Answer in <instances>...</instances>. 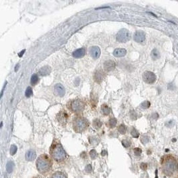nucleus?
<instances>
[{
  "instance_id": "obj_1",
  "label": "nucleus",
  "mask_w": 178,
  "mask_h": 178,
  "mask_svg": "<svg viewBox=\"0 0 178 178\" xmlns=\"http://www.w3.org/2000/svg\"><path fill=\"white\" fill-rule=\"evenodd\" d=\"M161 170L164 175L173 178L178 174V158L172 154H167L160 159Z\"/></svg>"
},
{
  "instance_id": "obj_2",
  "label": "nucleus",
  "mask_w": 178,
  "mask_h": 178,
  "mask_svg": "<svg viewBox=\"0 0 178 178\" xmlns=\"http://www.w3.org/2000/svg\"><path fill=\"white\" fill-rule=\"evenodd\" d=\"M50 155L51 159L57 163H64L68 159L66 151L57 140H54L50 148Z\"/></svg>"
},
{
  "instance_id": "obj_3",
  "label": "nucleus",
  "mask_w": 178,
  "mask_h": 178,
  "mask_svg": "<svg viewBox=\"0 0 178 178\" xmlns=\"http://www.w3.org/2000/svg\"><path fill=\"white\" fill-rule=\"evenodd\" d=\"M53 160L47 154H41L38 157L36 161V168L39 174L47 176L50 174L53 168Z\"/></svg>"
},
{
  "instance_id": "obj_4",
  "label": "nucleus",
  "mask_w": 178,
  "mask_h": 178,
  "mask_svg": "<svg viewBox=\"0 0 178 178\" xmlns=\"http://www.w3.org/2000/svg\"><path fill=\"white\" fill-rule=\"evenodd\" d=\"M88 121L83 117H76L73 120V128L77 133H82L88 128Z\"/></svg>"
},
{
  "instance_id": "obj_5",
  "label": "nucleus",
  "mask_w": 178,
  "mask_h": 178,
  "mask_svg": "<svg viewBox=\"0 0 178 178\" xmlns=\"http://www.w3.org/2000/svg\"><path fill=\"white\" fill-rule=\"evenodd\" d=\"M85 103L80 100H74L69 103V108L72 112L79 113L83 111L85 108Z\"/></svg>"
},
{
  "instance_id": "obj_6",
  "label": "nucleus",
  "mask_w": 178,
  "mask_h": 178,
  "mask_svg": "<svg viewBox=\"0 0 178 178\" xmlns=\"http://www.w3.org/2000/svg\"><path fill=\"white\" fill-rule=\"evenodd\" d=\"M130 38V33L126 29H122L116 35V39L119 43H126L129 41Z\"/></svg>"
},
{
  "instance_id": "obj_7",
  "label": "nucleus",
  "mask_w": 178,
  "mask_h": 178,
  "mask_svg": "<svg viewBox=\"0 0 178 178\" xmlns=\"http://www.w3.org/2000/svg\"><path fill=\"white\" fill-rule=\"evenodd\" d=\"M143 79L145 83H147L148 84H152L156 82L157 78L156 75H155L154 73L149 72V71H146V72H144V74H143Z\"/></svg>"
},
{
  "instance_id": "obj_8",
  "label": "nucleus",
  "mask_w": 178,
  "mask_h": 178,
  "mask_svg": "<svg viewBox=\"0 0 178 178\" xmlns=\"http://www.w3.org/2000/svg\"><path fill=\"white\" fill-rule=\"evenodd\" d=\"M134 39L138 43H143L145 40V34L143 31H137L134 33Z\"/></svg>"
},
{
  "instance_id": "obj_9",
  "label": "nucleus",
  "mask_w": 178,
  "mask_h": 178,
  "mask_svg": "<svg viewBox=\"0 0 178 178\" xmlns=\"http://www.w3.org/2000/svg\"><path fill=\"white\" fill-rule=\"evenodd\" d=\"M104 78H105V73L101 70H97L94 73V81H95L96 83H101V81H103Z\"/></svg>"
},
{
  "instance_id": "obj_10",
  "label": "nucleus",
  "mask_w": 178,
  "mask_h": 178,
  "mask_svg": "<svg viewBox=\"0 0 178 178\" xmlns=\"http://www.w3.org/2000/svg\"><path fill=\"white\" fill-rule=\"evenodd\" d=\"M89 53H90L91 56L94 59H97L99 58L100 56V53H101V51H100V47L97 46H93L90 48L89 50Z\"/></svg>"
},
{
  "instance_id": "obj_11",
  "label": "nucleus",
  "mask_w": 178,
  "mask_h": 178,
  "mask_svg": "<svg viewBox=\"0 0 178 178\" xmlns=\"http://www.w3.org/2000/svg\"><path fill=\"white\" fill-rule=\"evenodd\" d=\"M104 69L107 72H111L116 67V63L114 62L112 60H107L104 63Z\"/></svg>"
},
{
  "instance_id": "obj_12",
  "label": "nucleus",
  "mask_w": 178,
  "mask_h": 178,
  "mask_svg": "<svg viewBox=\"0 0 178 178\" xmlns=\"http://www.w3.org/2000/svg\"><path fill=\"white\" fill-rule=\"evenodd\" d=\"M68 116L67 114L66 111H61L58 113L57 115V121L61 123V124H66Z\"/></svg>"
},
{
  "instance_id": "obj_13",
  "label": "nucleus",
  "mask_w": 178,
  "mask_h": 178,
  "mask_svg": "<svg viewBox=\"0 0 178 178\" xmlns=\"http://www.w3.org/2000/svg\"><path fill=\"white\" fill-rule=\"evenodd\" d=\"M54 90L60 97H63L65 95V88L61 83H57L54 87Z\"/></svg>"
},
{
  "instance_id": "obj_14",
  "label": "nucleus",
  "mask_w": 178,
  "mask_h": 178,
  "mask_svg": "<svg viewBox=\"0 0 178 178\" xmlns=\"http://www.w3.org/2000/svg\"><path fill=\"white\" fill-rule=\"evenodd\" d=\"M35 157H36V153L34 150H29L25 153V159L28 161H33L35 159Z\"/></svg>"
},
{
  "instance_id": "obj_15",
  "label": "nucleus",
  "mask_w": 178,
  "mask_h": 178,
  "mask_svg": "<svg viewBox=\"0 0 178 178\" xmlns=\"http://www.w3.org/2000/svg\"><path fill=\"white\" fill-rule=\"evenodd\" d=\"M85 53H86L85 49L83 48V47H82V48L75 50V51L73 52L72 55H73V57H75V58H80V57L84 56L85 55Z\"/></svg>"
},
{
  "instance_id": "obj_16",
  "label": "nucleus",
  "mask_w": 178,
  "mask_h": 178,
  "mask_svg": "<svg viewBox=\"0 0 178 178\" xmlns=\"http://www.w3.org/2000/svg\"><path fill=\"white\" fill-rule=\"evenodd\" d=\"M127 53V51L125 49L123 48H118V49H116L113 51V56L116 57H122L125 56Z\"/></svg>"
},
{
  "instance_id": "obj_17",
  "label": "nucleus",
  "mask_w": 178,
  "mask_h": 178,
  "mask_svg": "<svg viewBox=\"0 0 178 178\" xmlns=\"http://www.w3.org/2000/svg\"><path fill=\"white\" fill-rule=\"evenodd\" d=\"M50 178H67V175L64 172L56 171L51 174Z\"/></svg>"
},
{
  "instance_id": "obj_18",
  "label": "nucleus",
  "mask_w": 178,
  "mask_h": 178,
  "mask_svg": "<svg viewBox=\"0 0 178 178\" xmlns=\"http://www.w3.org/2000/svg\"><path fill=\"white\" fill-rule=\"evenodd\" d=\"M51 68L50 67V66H45L43 67H41L39 70V74L40 75L45 76V75H49L50 73H51Z\"/></svg>"
},
{
  "instance_id": "obj_19",
  "label": "nucleus",
  "mask_w": 178,
  "mask_h": 178,
  "mask_svg": "<svg viewBox=\"0 0 178 178\" xmlns=\"http://www.w3.org/2000/svg\"><path fill=\"white\" fill-rule=\"evenodd\" d=\"M101 111L104 116H108L109 113H111V109L109 108L107 105L106 104H103L101 106Z\"/></svg>"
},
{
  "instance_id": "obj_20",
  "label": "nucleus",
  "mask_w": 178,
  "mask_h": 178,
  "mask_svg": "<svg viewBox=\"0 0 178 178\" xmlns=\"http://www.w3.org/2000/svg\"><path fill=\"white\" fill-rule=\"evenodd\" d=\"M151 56L153 60H156L160 57V53L157 49H153L151 52Z\"/></svg>"
},
{
  "instance_id": "obj_21",
  "label": "nucleus",
  "mask_w": 178,
  "mask_h": 178,
  "mask_svg": "<svg viewBox=\"0 0 178 178\" xmlns=\"http://www.w3.org/2000/svg\"><path fill=\"white\" fill-rule=\"evenodd\" d=\"M93 126L95 129H98L101 128V127L102 126V123L100 121V119H94V122H93Z\"/></svg>"
},
{
  "instance_id": "obj_22",
  "label": "nucleus",
  "mask_w": 178,
  "mask_h": 178,
  "mask_svg": "<svg viewBox=\"0 0 178 178\" xmlns=\"http://www.w3.org/2000/svg\"><path fill=\"white\" fill-rule=\"evenodd\" d=\"M117 124V119L114 117H111L109 119V120L108 121V123L107 125L109 126V128H113Z\"/></svg>"
},
{
  "instance_id": "obj_23",
  "label": "nucleus",
  "mask_w": 178,
  "mask_h": 178,
  "mask_svg": "<svg viewBox=\"0 0 178 178\" xmlns=\"http://www.w3.org/2000/svg\"><path fill=\"white\" fill-rule=\"evenodd\" d=\"M39 81V78L37 74H33L31 77V84L35 85Z\"/></svg>"
},
{
  "instance_id": "obj_24",
  "label": "nucleus",
  "mask_w": 178,
  "mask_h": 178,
  "mask_svg": "<svg viewBox=\"0 0 178 178\" xmlns=\"http://www.w3.org/2000/svg\"><path fill=\"white\" fill-rule=\"evenodd\" d=\"M118 131L121 134H125L127 131V128L124 124H121L118 127Z\"/></svg>"
},
{
  "instance_id": "obj_25",
  "label": "nucleus",
  "mask_w": 178,
  "mask_h": 178,
  "mask_svg": "<svg viewBox=\"0 0 178 178\" xmlns=\"http://www.w3.org/2000/svg\"><path fill=\"white\" fill-rule=\"evenodd\" d=\"M150 102L148 101H145L143 103L141 104V107L143 109H147L150 107Z\"/></svg>"
},
{
  "instance_id": "obj_26",
  "label": "nucleus",
  "mask_w": 178,
  "mask_h": 178,
  "mask_svg": "<svg viewBox=\"0 0 178 178\" xmlns=\"http://www.w3.org/2000/svg\"><path fill=\"white\" fill-rule=\"evenodd\" d=\"M25 96L26 97H30L31 95H33V90L31 89V87H28V88L26 89V91H25Z\"/></svg>"
},
{
  "instance_id": "obj_27",
  "label": "nucleus",
  "mask_w": 178,
  "mask_h": 178,
  "mask_svg": "<svg viewBox=\"0 0 178 178\" xmlns=\"http://www.w3.org/2000/svg\"><path fill=\"white\" fill-rule=\"evenodd\" d=\"M122 145L124 146L125 147H129L130 145H131V141L128 139H123V141H122Z\"/></svg>"
},
{
  "instance_id": "obj_28",
  "label": "nucleus",
  "mask_w": 178,
  "mask_h": 178,
  "mask_svg": "<svg viewBox=\"0 0 178 178\" xmlns=\"http://www.w3.org/2000/svg\"><path fill=\"white\" fill-rule=\"evenodd\" d=\"M131 135L135 138H138L139 137V132H138L136 129L135 128L132 129V130L131 131Z\"/></svg>"
},
{
  "instance_id": "obj_29",
  "label": "nucleus",
  "mask_w": 178,
  "mask_h": 178,
  "mask_svg": "<svg viewBox=\"0 0 178 178\" xmlns=\"http://www.w3.org/2000/svg\"><path fill=\"white\" fill-rule=\"evenodd\" d=\"M16 151H17V147H16L15 145H11V147L10 148V153L11 155H14L16 153Z\"/></svg>"
},
{
  "instance_id": "obj_30",
  "label": "nucleus",
  "mask_w": 178,
  "mask_h": 178,
  "mask_svg": "<svg viewBox=\"0 0 178 178\" xmlns=\"http://www.w3.org/2000/svg\"><path fill=\"white\" fill-rule=\"evenodd\" d=\"M142 152V151L140 148H135L134 149V154L136 156H139L141 155V153Z\"/></svg>"
},
{
  "instance_id": "obj_31",
  "label": "nucleus",
  "mask_w": 178,
  "mask_h": 178,
  "mask_svg": "<svg viewBox=\"0 0 178 178\" xmlns=\"http://www.w3.org/2000/svg\"><path fill=\"white\" fill-rule=\"evenodd\" d=\"M90 155H91V156L93 158H94L95 157L97 156V153L95 152V150H92V151H91Z\"/></svg>"
},
{
  "instance_id": "obj_32",
  "label": "nucleus",
  "mask_w": 178,
  "mask_h": 178,
  "mask_svg": "<svg viewBox=\"0 0 178 178\" xmlns=\"http://www.w3.org/2000/svg\"><path fill=\"white\" fill-rule=\"evenodd\" d=\"M32 178H44V177L43 176V175H35V176H34V177H33Z\"/></svg>"
},
{
  "instance_id": "obj_33",
  "label": "nucleus",
  "mask_w": 178,
  "mask_h": 178,
  "mask_svg": "<svg viewBox=\"0 0 178 178\" xmlns=\"http://www.w3.org/2000/svg\"><path fill=\"white\" fill-rule=\"evenodd\" d=\"M25 51V50H23V51H21L20 53H19V54H18V56H19V57H22V56L23 55V53H24Z\"/></svg>"
},
{
  "instance_id": "obj_34",
  "label": "nucleus",
  "mask_w": 178,
  "mask_h": 178,
  "mask_svg": "<svg viewBox=\"0 0 178 178\" xmlns=\"http://www.w3.org/2000/svg\"><path fill=\"white\" fill-rule=\"evenodd\" d=\"M19 64H17V66H16V67H15V72H17V71L18 70V69H19Z\"/></svg>"
},
{
  "instance_id": "obj_35",
  "label": "nucleus",
  "mask_w": 178,
  "mask_h": 178,
  "mask_svg": "<svg viewBox=\"0 0 178 178\" xmlns=\"http://www.w3.org/2000/svg\"><path fill=\"white\" fill-rule=\"evenodd\" d=\"M178 178V177H177V178Z\"/></svg>"
}]
</instances>
